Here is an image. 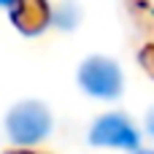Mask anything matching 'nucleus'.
Listing matches in <instances>:
<instances>
[{
	"instance_id": "f257e3e1",
	"label": "nucleus",
	"mask_w": 154,
	"mask_h": 154,
	"mask_svg": "<svg viewBox=\"0 0 154 154\" xmlns=\"http://www.w3.org/2000/svg\"><path fill=\"white\" fill-rule=\"evenodd\" d=\"M5 130L11 135L14 143L19 146H32L38 141H43L51 130V116L49 111L35 103V100H27V103H19L8 111L5 116Z\"/></svg>"
},
{
	"instance_id": "f03ea898",
	"label": "nucleus",
	"mask_w": 154,
	"mask_h": 154,
	"mask_svg": "<svg viewBox=\"0 0 154 154\" xmlns=\"http://www.w3.org/2000/svg\"><path fill=\"white\" fill-rule=\"evenodd\" d=\"M79 81L89 95H97V97H116L122 92V73L106 57L87 60L79 70Z\"/></svg>"
},
{
	"instance_id": "7ed1b4c3",
	"label": "nucleus",
	"mask_w": 154,
	"mask_h": 154,
	"mask_svg": "<svg viewBox=\"0 0 154 154\" xmlns=\"http://www.w3.org/2000/svg\"><path fill=\"white\" fill-rule=\"evenodd\" d=\"M89 141L97 143V146H125V149H135L141 135L135 133V127L119 116V114H106L95 122L92 133H89Z\"/></svg>"
},
{
	"instance_id": "20e7f679",
	"label": "nucleus",
	"mask_w": 154,
	"mask_h": 154,
	"mask_svg": "<svg viewBox=\"0 0 154 154\" xmlns=\"http://www.w3.org/2000/svg\"><path fill=\"white\" fill-rule=\"evenodd\" d=\"M14 3H19V0H0V5H14Z\"/></svg>"
}]
</instances>
